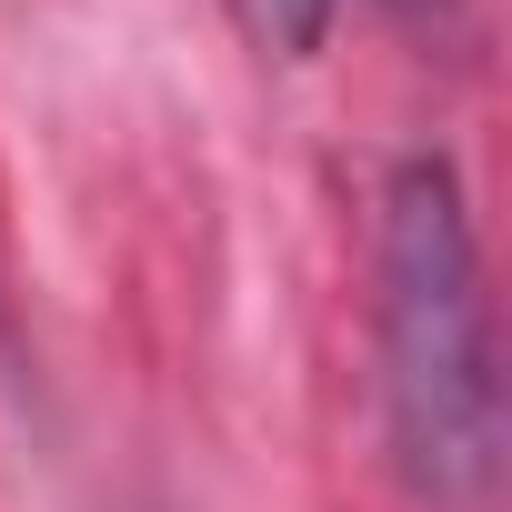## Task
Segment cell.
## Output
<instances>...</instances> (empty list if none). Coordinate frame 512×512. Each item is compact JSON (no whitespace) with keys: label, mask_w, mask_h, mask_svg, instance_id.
<instances>
[{"label":"cell","mask_w":512,"mask_h":512,"mask_svg":"<svg viewBox=\"0 0 512 512\" xmlns=\"http://www.w3.org/2000/svg\"><path fill=\"white\" fill-rule=\"evenodd\" d=\"M382 402L392 452L422 502L472 512L502 472V372H492V292L452 161L412 151L382 181Z\"/></svg>","instance_id":"obj_1"}]
</instances>
